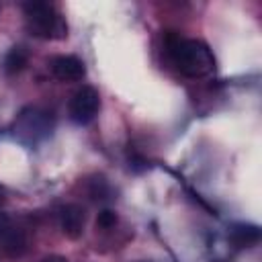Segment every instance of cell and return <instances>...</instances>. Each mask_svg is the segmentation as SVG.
Here are the masks:
<instances>
[{
    "mask_svg": "<svg viewBox=\"0 0 262 262\" xmlns=\"http://www.w3.org/2000/svg\"><path fill=\"white\" fill-rule=\"evenodd\" d=\"M84 221H86V215H84V209L76 203H68L59 209V227H61V233L70 239H78L84 231Z\"/></svg>",
    "mask_w": 262,
    "mask_h": 262,
    "instance_id": "5",
    "label": "cell"
},
{
    "mask_svg": "<svg viewBox=\"0 0 262 262\" xmlns=\"http://www.w3.org/2000/svg\"><path fill=\"white\" fill-rule=\"evenodd\" d=\"M51 129V121H49V115L37 106L33 108H25L16 121V131L18 133H27L31 135L33 139L39 137V135H45L47 131Z\"/></svg>",
    "mask_w": 262,
    "mask_h": 262,
    "instance_id": "4",
    "label": "cell"
},
{
    "mask_svg": "<svg viewBox=\"0 0 262 262\" xmlns=\"http://www.w3.org/2000/svg\"><path fill=\"white\" fill-rule=\"evenodd\" d=\"M51 74L59 82H78L84 78L86 68L76 55H57L51 61Z\"/></svg>",
    "mask_w": 262,
    "mask_h": 262,
    "instance_id": "6",
    "label": "cell"
},
{
    "mask_svg": "<svg viewBox=\"0 0 262 262\" xmlns=\"http://www.w3.org/2000/svg\"><path fill=\"white\" fill-rule=\"evenodd\" d=\"M115 225H117V213H115V211L104 209V211L98 213V217H96V227H100V229H111V227H115Z\"/></svg>",
    "mask_w": 262,
    "mask_h": 262,
    "instance_id": "10",
    "label": "cell"
},
{
    "mask_svg": "<svg viewBox=\"0 0 262 262\" xmlns=\"http://www.w3.org/2000/svg\"><path fill=\"white\" fill-rule=\"evenodd\" d=\"M98 106H100V98H98L96 88L82 86L80 90L74 92V96L70 100V106H68V113H70V119L76 125H86L96 117Z\"/></svg>",
    "mask_w": 262,
    "mask_h": 262,
    "instance_id": "3",
    "label": "cell"
},
{
    "mask_svg": "<svg viewBox=\"0 0 262 262\" xmlns=\"http://www.w3.org/2000/svg\"><path fill=\"white\" fill-rule=\"evenodd\" d=\"M41 262H68L63 256H47V258H43Z\"/></svg>",
    "mask_w": 262,
    "mask_h": 262,
    "instance_id": "13",
    "label": "cell"
},
{
    "mask_svg": "<svg viewBox=\"0 0 262 262\" xmlns=\"http://www.w3.org/2000/svg\"><path fill=\"white\" fill-rule=\"evenodd\" d=\"M170 53L176 68L188 78H201L215 70V57L211 49L199 39H178L170 41Z\"/></svg>",
    "mask_w": 262,
    "mask_h": 262,
    "instance_id": "1",
    "label": "cell"
},
{
    "mask_svg": "<svg viewBox=\"0 0 262 262\" xmlns=\"http://www.w3.org/2000/svg\"><path fill=\"white\" fill-rule=\"evenodd\" d=\"M8 225H10V219H8V215L0 211V233H2V231H4Z\"/></svg>",
    "mask_w": 262,
    "mask_h": 262,
    "instance_id": "12",
    "label": "cell"
},
{
    "mask_svg": "<svg viewBox=\"0 0 262 262\" xmlns=\"http://www.w3.org/2000/svg\"><path fill=\"white\" fill-rule=\"evenodd\" d=\"M90 194H92V199H96V201H102V199L108 194V186H106L104 178H96V180H92Z\"/></svg>",
    "mask_w": 262,
    "mask_h": 262,
    "instance_id": "11",
    "label": "cell"
},
{
    "mask_svg": "<svg viewBox=\"0 0 262 262\" xmlns=\"http://www.w3.org/2000/svg\"><path fill=\"white\" fill-rule=\"evenodd\" d=\"M231 239H233V244H235L237 248L254 246V244H258V239H260V229H258L256 225H244V223L233 225V229H231Z\"/></svg>",
    "mask_w": 262,
    "mask_h": 262,
    "instance_id": "8",
    "label": "cell"
},
{
    "mask_svg": "<svg viewBox=\"0 0 262 262\" xmlns=\"http://www.w3.org/2000/svg\"><path fill=\"white\" fill-rule=\"evenodd\" d=\"M29 61V51L23 47V45H14L10 47V51L6 53V59H4V70L6 74H18L25 70Z\"/></svg>",
    "mask_w": 262,
    "mask_h": 262,
    "instance_id": "9",
    "label": "cell"
},
{
    "mask_svg": "<svg viewBox=\"0 0 262 262\" xmlns=\"http://www.w3.org/2000/svg\"><path fill=\"white\" fill-rule=\"evenodd\" d=\"M23 10L27 16V29L31 31V35L39 39H53V41L68 37V25L63 16L49 2L33 0V2H27Z\"/></svg>",
    "mask_w": 262,
    "mask_h": 262,
    "instance_id": "2",
    "label": "cell"
},
{
    "mask_svg": "<svg viewBox=\"0 0 262 262\" xmlns=\"http://www.w3.org/2000/svg\"><path fill=\"white\" fill-rule=\"evenodd\" d=\"M29 248V239H27V233L18 227H6L2 233H0V250L10 256V258H18L27 252Z\"/></svg>",
    "mask_w": 262,
    "mask_h": 262,
    "instance_id": "7",
    "label": "cell"
}]
</instances>
